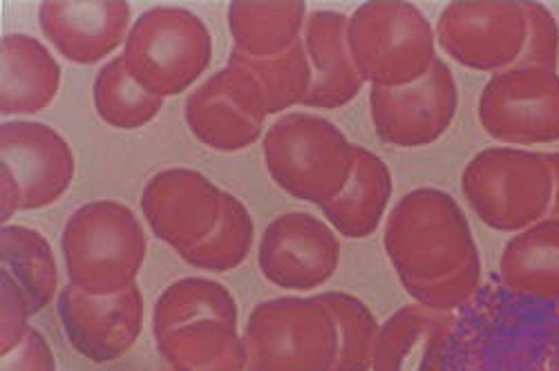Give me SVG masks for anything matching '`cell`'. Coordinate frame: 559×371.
<instances>
[{"label": "cell", "instance_id": "obj_1", "mask_svg": "<svg viewBox=\"0 0 559 371\" xmlns=\"http://www.w3.org/2000/svg\"><path fill=\"white\" fill-rule=\"evenodd\" d=\"M153 336L162 371H247L236 298L206 277H183L162 291Z\"/></svg>", "mask_w": 559, "mask_h": 371}, {"label": "cell", "instance_id": "obj_8", "mask_svg": "<svg viewBox=\"0 0 559 371\" xmlns=\"http://www.w3.org/2000/svg\"><path fill=\"white\" fill-rule=\"evenodd\" d=\"M121 57L130 76L151 95L177 97L209 68L213 38L191 10L153 8L132 23Z\"/></svg>", "mask_w": 559, "mask_h": 371}, {"label": "cell", "instance_id": "obj_23", "mask_svg": "<svg viewBox=\"0 0 559 371\" xmlns=\"http://www.w3.org/2000/svg\"><path fill=\"white\" fill-rule=\"evenodd\" d=\"M307 16L305 3H230L228 29L236 52L269 59L285 55L302 40Z\"/></svg>", "mask_w": 559, "mask_h": 371}, {"label": "cell", "instance_id": "obj_14", "mask_svg": "<svg viewBox=\"0 0 559 371\" xmlns=\"http://www.w3.org/2000/svg\"><path fill=\"white\" fill-rule=\"evenodd\" d=\"M224 193L200 170L166 168L146 183L142 213L153 234L181 258L215 230L224 208Z\"/></svg>", "mask_w": 559, "mask_h": 371}, {"label": "cell", "instance_id": "obj_19", "mask_svg": "<svg viewBox=\"0 0 559 371\" xmlns=\"http://www.w3.org/2000/svg\"><path fill=\"white\" fill-rule=\"evenodd\" d=\"M452 320L416 302L401 307L383 322L371 371H443Z\"/></svg>", "mask_w": 559, "mask_h": 371}, {"label": "cell", "instance_id": "obj_30", "mask_svg": "<svg viewBox=\"0 0 559 371\" xmlns=\"http://www.w3.org/2000/svg\"><path fill=\"white\" fill-rule=\"evenodd\" d=\"M0 285H3V334H0V354L14 351L25 336L29 334L32 304L25 291L3 271L0 273Z\"/></svg>", "mask_w": 559, "mask_h": 371}, {"label": "cell", "instance_id": "obj_28", "mask_svg": "<svg viewBox=\"0 0 559 371\" xmlns=\"http://www.w3.org/2000/svg\"><path fill=\"white\" fill-rule=\"evenodd\" d=\"M334 313L341 351L334 371H371L381 324L371 309L356 296L343 291L320 294Z\"/></svg>", "mask_w": 559, "mask_h": 371}, {"label": "cell", "instance_id": "obj_17", "mask_svg": "<svg viewBox=\"0 0 559 371\" xmlns=\"http://www.w3.org/2000/svg\"><path fill=\"white\" fill-rule=\"evenodd\" d=\"M130 16L123 0H48L38 8V27L61 57L95 65L126 45Z\"/></svg>", "mask_w": 559, "mask_h": 371}, {"label": "cell", "instance_id": "obj_22", "mask_svg": "<svg viewBox=\"0 0 559 371\" xmlns=\"http://www.w3.org/2000/svg\"><path fill=\"white\" fill-rule=\"evenodd\" d=\"M499 275L512 294L559 302V219L520 230L501 253Z\"/></svg>", "mask_w": 559, "mask_h": 371}, {"label": "cell", "instance_id": "obj_31", "mask_svg": "<svg viewBox=\"0 0 559 371\" xmlns=\"http://www.w3.org/2000/svg\"><path fill=\"white\" fill-rule=\"evenodd\" d=\"M3 371H57V358L50 343L32 327L25 340L3 356Z\"/></svg>", "mask_w": 559, "mask_h": 371}, {"label": "cell", "instance_id": "obj_21", "mask_svg": "<svg viewBox=\"0 0 559 371\" xmlns=\"http://www.w3.org/2000/svg\"><path fill=\"white\" fill-rule=\"evenodd\" d=\"M61 87V65L40 40L29 34L3 38V117H25L48 108Z\"/></svg>", "mask_w": 559, "mask_h": 371}, {"label": "cell", "instance_id": "obj_20", "mask_svg": "<svg viewBox=\"0 0 559 371\" xmlns=\"http://www.w3.org/2000/svg\"><path fill=\"white\" fill-rule=\"evenodd\" d=\"M392 172L388 164L362 146L354 148V170L345 189L320 211L328 224L349 240L374 236L392 200Z\"/></svg>", "mask_w": 559, "mask_h": 371}, {"label": "cell", "instance_id": "obj_16", "mask_svg": "<svg viewBox=\"0 0 559 371\" xmlns=\"http://www.w3.org/2000/svg\"><path fill=\"white\" fill-rule=\"evenodd\" d=\"M0 157L16 189L21 211L59 202L76 175V159L66 136L38 121H5L0 128Z\"/></svg>", "mask_w": 559, "mask_h": 371}, {"label": "cell", "instance_id": "obj_13", "mask_svg": "<svg viewBox=\"0 0 559 371\" xmlns=\"http://www.w3.org/2000/svg\"><path fill=\"white\" fill-rule=\"evenodd\" d=\"M258 264L266 280L287 291H311L330 283L341 264L336 230L311 213H285L262 234Z\"/></svg>", "mask_w": 559, "mask_h": 371}, {"label": "cell", "instance_id": "obj_29", "mask_svg": "<svg viewBox=\"0 0 559 371\" xmlns=\"http://www.w3.org/2000/svg\"><path fill=\"white\" fill-rule=\"evenodd\" d=\"M528 21L526 45L515 65L542 68L557 72L559 63V25L550 10L542 3H522Z\"/></svg>", "mask_w": 559, "mask_h": 371}, {"label": "cell", "instance_id": "obj_10", "mask_svg": "<svg viewBox=\"0 0 559 371\" xmlns=\"http://www.w3.org/2000/svg\"><path fill=\"white\" fill-rule=\"evenodd\" d=\"M266 99L255 76L230 61L186 99L183 119L198 142L219 153H238L264 134Z\"/></svg>", "mask_w": 559, "mask_h": 371}, {"label": "cell", "instance_id": "obj_26", "mask_svg": "<svg viewBox=\"0 0 559 371\" xmlns=\"http://www.w3.org/2000/svg\"><path fill=\"white\" fill-rule=\"evenodd\" d=\"M230 61L247 68L262 87L269 115H280L296 104H305L311 87V65L302 40L292 50L269 59H251L233 50Z\"/></svg>", "mask_w": 559, "mask_h": 371}, {"label": "cell", "instance_id": "obj_9", "mask_svg": "<svg viewBox=\"0 0 559 371\" xmlns=\"http://www.w3.org/2000/svg\"><path fill=\"white\" fill-rule=\"evenodd\" d=\"M477 112L481 128L497 142H559V74L526 65L506 68L481 89Z\"/></svg>", "mask_w": 559, "mask_h": 371}, {"label": "cell", "instance_id": "obj_11", "mask_svg": "<svg viewBox=\"0 0 559 371\" xmlns=\"http://www.w3.org/2000/svg\"><path fill=\"white\" fill-rule=\"evenodd\" d=\"M459 110V87L441 59L426 76L401 87H371L369 112L381 142L396 148L430 146L448 132Z\"/></svg>", "mask_w": 559, "mask_h": 371}, {"label": "cell", "instance_id": "obj_12", "mask_svg": "<svg viewBox=\"0 0 559 371\" xmlns=\"http://www.w3.org/2000/svg\"><path fill=\"white\" fill-rule=\"evenodd\" d=\"M522 3H450L437 21V43L461 65L477 72L512 68L526 45Z\"/></svg>", "mask_w": 559, "mask_h": 371}, {"label": "cell", "instance_id": "obj_3", "mask_svg": "<svg viewBox=\"0 0 559 371\" xmlns=\"http://www.w3.org/2000/svg\"><path fill=\"white\" fill-rule=\"evenodd\" d=\"M70 285L112 296L134 285L148 253L142 222L121 202L97 200L76 208L61 236Z\"/></svg>", "mask_w": 559, "mask_h": 371}, {"label": "cell", "instance_id": "obj_32", "mask_svg": "<svg viewBox=\"0 0 559 371\" xmlns=\"http://www.w3.org/2000/svg\"><path fill=\"white\" fill-rule=\"evenodd\" d=\"M546 159L552 170V200H550L548 217L559 219V153H550V155H546Z\"/></svg>", "mask_w": 559, "mask_h": 371}, {"label": "cell", "instance_id": "obj_27", "mask_svg": "<svg viewBox=\"0 0 559 371\" xmlns=\"http://www.w3.org/2000/svg\"><path fill=\"white\" fill-rule=\"evenodd\" d=\"M253 240L255 224L249 208L236 195L224 193V208L215 230L200 247L183 253L181 260L202 271L224 273L249 258Z\"/></svg>", "mask_w": 559, "mask_h": 371}, {"label": "cell", "instance_id": "obj_7", "mask_svg": "<svg viewBox=\"0 0 559 371\" xmlns=\"http://www.w3.org/2000/svg\"><path fill=\"white\" fill-rule=\"evenodd\" d=\"M461 191L486 226L501 234H520L548 217L552 170L539 153L486 148L465 166Z\"/></svg>", "mask_w": 559, "mask_h": 371}, {"label": "cell", "instance_id": "obj_15", "mask_svg": "<svg viewBox=\"0 0 559 371\" xmlns=\"http://www.w3.org/2000/svg\"><path fill=\"white\" fill-rule=\"evenodd\" d=\"M57 307L72 349L90 362L119 360L144 330V296L136 285L112 296H95L68 285Z\"/></svg>", "mask_w": 559, "mask_h": 371}, {"label": "cell", "instance_id": "obj_2", "mask_svg": "<svg viewBox=\"0 0 559 371\" xmlns=\"http://www.w3.org/2000/svg\"><path fill=\"white\" fill-rule=\"evenodd\" d=\"M383 244L405 291L448 280L481 262L468 217L439 189L403 195L388 215Z\"/></svg>", "mask_w": 559, "mask_h": 371}, {"label": "cell", "instance_id": "obj_25", "mask_svg": "<svg viewBox=\"0 0 559 371\" xmlns=\"http://www.w3.org/2000/svg\"><path fill=\"white\" fill-rule=\"evenodd\" d=\"M92 99L97 115L119 130L148 125L164 106V99L151 95L130 76L123 57H115L99 70L92 85Z\"/></svg>", "mask_w": 559, "mask_h": 371}, {"label": "cell", "instance_id": "obj_18", "mask_svg": "<svg viewBox=\"0 0 559 371\" xmlns=\"http://www.w3.org/2000/svg\"><path fill=\"white\" fill-rule=\"evenodd\" d=\"M349 16L318 10L307 16L302 45L311 65V87L302 106L336 110L352 104L365 85L347 38Z\"/></svg>", "mask_w": 559, "mask_h": 371}, {"label": "cell", "instance_id": "obj_4", "mask_svg": "<svg viewBox=\"0 0 559 371\" xmlns=\"http://www.w3.org/2000/svg\"><path fill=\"white\" fill-rule=\"evenodd\" d=\"M354 148L332 121L309 112H289L264 132L262 153L271 179L287 195L322 206L349 181Z\"/></svg>", "mask_w": 559, "mask_h": 371}, {"label": "cell", "instance_id": "obj_6", "mask_svg": "<svg viewBox=\"0 0 559 371\" xmlns=\"http://www.w3.org/2000/svg\"><path fill=\"white\" fill-rule=\"evenodd\" d=\"M349 50L365 83L401 87L428 74L437 57V29L412 3H365L347 25Z\"/></svg>", "mask_w": 559, "mask_h": 371}, {"label": "cell", "instance_id": "obj_24", "mask_svg": "<svg viewBox=\"0 0 559 371\" xmlns=\"http://www.w3.org/2000/svg\"><path fill=\"white\" fill-rule=\"evenodd\" d=\"M0 255H3V271L25 291L32 313L43 311L57 298V255L48 238L36 228L3 224Z\"/></svg>", "mask_w": 559, "mask_h": 371}, {"label": "cell", "instance_id": "obj_5", "mask_svg": "<svg viewBox=\"0 0 559 371\" xmlns=\"http://www.w3.org/2000/svg\"><path fill=\"white\" fill-rule=\"evenodd\" d=\"M245 349L247 371H334V313L320 296L264 300L247 320Z\"/></svg>", "mask_w": 559, "mask_h": 371}]
</instances>
